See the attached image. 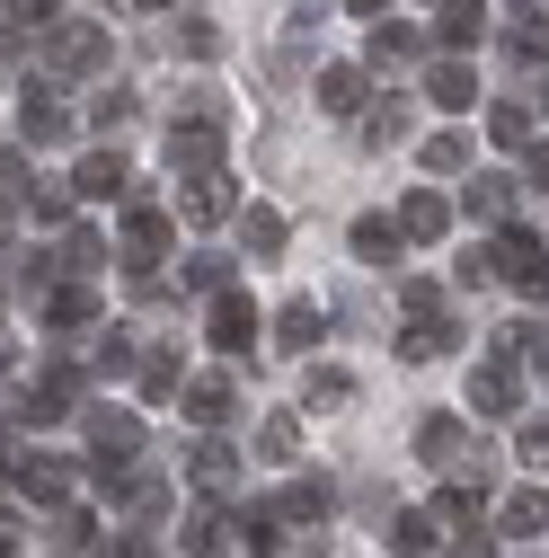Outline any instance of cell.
<instances>
[{
  "label": "cell",
  "mask_w": 549,
  "mask_h": 558,
  "mask_svg": "<svg viewBox=\"0 0 549 558\" xmlns=\"http://www.w3.org/2000/svg\"><path fill=\"white\" fill-rule=\"evenodd\" d=\"M355 248H364V257H399V231H390V222H364Z\"/></svg>",
  "instance_id": "ba28073f"
},
{
  "label": "cell",
  "mask_w": 549,
  "mask_h": 558,
  "mask_svg": "<svg viewBox=\"0 0 549 558\" xmlns=\"http://www.w3.org/2000/svg\"><path fill=\"white\" fill-rule=\"evenodd\" d=\"M505 532L532 541V532H540V497H514V506H505Z\"/></svg>",
  "instance_id": "9c48e42d"
},
{
  "label": "cell",
  "mask_w": 549,
  "mask_h": 558,
  "mask_svg": "<svg viewBox=\"0 0 549 558\" xmlns=\"http://www.w3.org/2000/svg\"><path fill=\"white\" fill-rule=\"evenodd\" d=\"M478 408L505 416V408H514V373H478Z\"/></svg>",
  "instance_id": "8992f818"
},
{
  "label": "cell",
  "mask_w": 549,
  "mask_h": 558,
  "mask_svg": "<svg viewBox=\"0 0 549 558\" xmlns=\"http://www.w3.org/2000/svg\"><path fill=\"white\" fill-rule=\"evenodd\" d=\"M284 345H319V302H293L284 311Z\"/></svg>",
  "instance_id": "5b68a950"
},
{
  "label": "cell",
  "mask_w": 549,
  "mask_h": 558,
  "mask_svg": "<svg viewBox=\"0 0 549 558\" xmlns=\"http://www.w3.org/2000/svg\"><path fill=\"white\" fill-rule=\"evenodd\" d=\"M346 390H355L346 373H310V408H337V399H346Z\"/></svg>",
  "instance_id": "8fae6325"
},
{
  "label": "cell",
  "mask_w": 549,
  "mask_h": 558,
  "mask_svg": "<svg viewBox=\"0 0 549 558\" xmlns=\"http://www.w3.org/2000/svg\"><path fill=\"white\" fill-rule=\"evenodd\" d=\"M248 337H257V311H248L240 293H222V302H213V345H231V355H240Z\"/></svg>",
  "instance_id": "6da1fadb"
},
{
  "label": "cell",
  "mask_w": 549,
  "mask_h": 558,
  "mask_svg": "<svg viewBox=\"0 0 549 558\" xmlns=\"http://www.w3.org/2000/svg\"><path fill=\"white\" fill-rule=\"evenodd\" d=\"M124 248H133V257H160V248H169V222H160V214H133V222H124Z\"/></svg>",
  "instance_id": "7a4b0ae2"
},
{
  "label": "cell",
  "mask_w": 549,
  "mask_h": 558,
  "mask_svg": "<svg viewBox=\"0 0 549 558\" xmlns=\"http://www.w3.org/2000/svg\"><path fill=\"white\" fill-rule=\"evenodd\" d=\"M390 549H407V558H417V549H435V523H426V514H407V523H399V541H390Z\"/></svg>",
  "instance_id": "30bf717a"
},
{
  "label": "cell",
  "mask_w": 549,
  "mask_h": 558,
  "mask_svg": "<svg viewBox=\"0 0 549 558\" xmlns=\"http://www.w3.org/2000/svg\"><path fill=\"white\" fill-rule=\"evenodd\" d=\"M399 222L417 231V240H435V231H443L452 214H443V195H407V214H399Z\"/></svg>",
  "instance_id": "277c9868"
},
{
  "label": "cell",
  "mask_w": 549,
  "mask_h": 558,
  "mask_svg": "<svg viewBox=\"0 0 549 558\" xmlns=\"http://www.w3.org/2000/svg\"><path fill=\"white\" fill-rule=\"evenodd\" d=\"M505 275H514V284H540V240H532V231L505 240Z\"/></svg>",
  "instance_id": "3957f363"
},
{
  "label": "cell",
  "mask_w": 549,
  "mask_h": 558,
  "mask_svg": "<svg viewBox=\"0 0 549 558\" xmlns=\"http://www.w3.org/2000/svg\"><path fill=\"white\" fill-rule=\"evenodd\" d=\"M0 373H10V345H0Z\"/></svg>",
  "instance_id": "7c38bea8"
},
{
  "label": "cell",
  "mask_w": 549,
  "mask_h": 558,
  "mask_svg": "<svg viewBox=\"0 0 549 558\" xmlns=\"http://www.w3.org/2000/svg\"><path fill=\"white\" fill-rule=\"evenodd\" d=\"M115 186H124V160H89L81 169V195H115Z\"/></svg>",
  "instance_id": "52a82bcc"
}]
</instances>
